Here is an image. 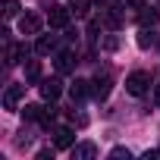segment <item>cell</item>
I'll return each instance as SVG.
<instances>
[{
    "label": "cell",
    "instance_id": "1",
    "mask_svg": "<svg viewBox=\"0 0 160 160\" xmlns=\"http://www.w3.org/2000/svg\"><path fill=\"white\" fill-rule=\"evenodd\" d=\"M148 88H151V75H148V72H132V75L126 78V91L135 94V98L148 94Z\"/></svg>",
    "mask_w": 160,
    "mask_h": 160
},
{
    "label": "cell",
    "instance_id": "2",
    "mask_svg": "<svg viewBox=\"0 0 160 160\" xmlns=\"http://www.w3.org/2000/svg\"><path fill=\"white\" fill-rule=\"evenodd\" d=\"M110 85H113V82H110V72L104 69V72L94 75V82H91V94H94L98 101H104V98L110 94Z\"/></svg>",
    "mask_w": 160,
    "mask_h": 160
},
{
    "label": "cell",
    "instance_id": "3",
    "mask_svg": "<svg viewBox=\"0 0 160 160\" xmlns=\"http://www.w3.org/2000/svg\"><path fill=\"white\" fill-rule=\"evenodd\" d=\"M69 16H72L69 7H50V10H47V22H50L53 28H66V25H69Z\"/></svg>",
    "mask_w": 160,
    "mask_h": 160
},
{
    "label": "cell",
    "instance_id": "4",
    "mask_svg": "<svg viewBox=\"0 0 160 160\" xmlns=\"http://www.w3.org/2000/svg\"><path fill=\"white\" fill-rule=\"evenodd\" d=\"M38 91H41L44 101H57L63 94V85H60V78H44V82L38 85Z\"/></svg>",
    "mask_w": 160,
    "mask_h": 160
},
{
    "label": "cell",
    "instance_id": "5",
    "mask_svg": "<svg viewBox=\"0 0 160 160\" xmlns=\"http://www.w3.org/2000/svg\"><path fill=\"white\" fill-rule=\"evenodd\" d=\"M22 94H25V85H10L7 94H3V107H7V110H19Z\"/></svg>",
    "mask_w": 160,
    "mask_h": 160
},
{
    "label": "cell",
    "instance_id": "6",
    "mask_svg": "<svg viewBox=\"0 0 160 160\" xmlns=\"http://www.w3.org/2000/svg\"><path fill=\"white\" fill-rule=\"evenodd\" d=\"M19 32H22V35H38V32H41V16H38V13H25V16L19 19Z\"/></svg>",
    "mask_w": 160,
    "mask_h": 160
},
{
    "label": "cell",
    "instance_id": "7",
    "mask_svg": "<svg viewBox=\"0 0 160 160\" xmlns=\"http://www.w3.org/2000/svg\"><path fill=\"white\" fill-rule=\"evenodd\" d=\"M75 144V135L69 126H57L53 129V148H72Z\"/></svg>",
    "mask_w": 160,
    "mask_h": 160
},
{
    "label": "cell",
    "instance_id": "8",
    "mask_svg": "<svg viewBox=\"0 0 160 160\" xmlns=\"http://www.w3.org/2000/svg\"><path fill=\"white\" fill-rule=\"evenodd\" d=\"M69 154H72V160H91V157H98V148L91 141H85V144H72Z\"/></svg>",
    "mask_w": 160,
    "mask_h": 160
},
{
    "label": "cell",
    "instance_id": "9",
    "mask_svg": "<svg viewBox=\"0 0 160 160\" xmlns=\"http://www.w3.org/2000/svg\"><path fill=\"white\" fill-rule=\"evenodd\" d=\"M25 53H28L25 44H13V41H7V66H16Z\"/></svg>",
    "mask_w": 160,
    "mask_h": 160
},
{
    "label": "cell",
    "instance_id": "10",
    "mask_svg": "<svg viewBox=\"0 0 160 160\" xmlns=\"http://www.w3.org/2000/svg\"><path fill=\"white\" fill-rule=\"evenodd\" d=\"M88 85H91V82H85V78H75V82L69 85V94H72V101H85V98H88V91H91Z\"/></svg>",
    "mask_w": 160,
    "mask_h": 160
},
{
    "label": "cell",
    "instance_id": "11",
    "mask_svg": "<svg viewBox=\"0 0 160 160\" xmlns=\"http://www.w3.org/2000/svg\"><path fill=\"white\" fill-rule=\"evenodd\" d=\"M35 50L44 57V53H53L57 50V35H41L38 38V44H35Z\"/></svg>",
    "mask_w": 160,
    "mask_h": 160
},
{
    "label": "cell",
    "instance_id": "12",
    "mask_svg": "<svg viewBox=\"0 0 160 160\" xmlns=\"http://www.w3.org/2000/svg\"><path fill=\"white\" fill-rule=\"evenodd\" d=\"M75 69V57L69 50H60L57 53V72H72Z\"/></svg>",
    "mask_w": 160,
    "mask_h": 160
},
{
    "label": "cell",
    "instance_id": "13",
    "mask_svg": "<svg viewBox=\"0 0 160 160\" xmlns=\"http://www.w3.org/2000/svg\"><path fill=\"white\" fill-rule=\"evenodd\" d=\"M25 82H41V63L38 60H25Z\"/></svg>",
    "mask_w": 160,
    "mask_h": 160
},
{
    "label": "cell",
    "instance_id": "14",
    "mask_svg": "<svg viewBox=\"0 0 160 160\" xmlns=\"http://www.w3.org/2000/svg\"><path fill=\"white\" fill-rule=\"evenodd\" d=\"M157 19H160V13H157V10L141 7V13H138V22H141V25H157Z\"/></svg>",
    "mask_w": 160,
    "mask_h": 160
},
{
    "label": "cell",
    "instance_id": "15",
    "mask_svg": "<svg viewBox=\"0 0 160 160\" xmlns=\"http://www.w3.org/2000/svg\"><path fill=\"white\" fill-rule=\"evenodd\" d=\"M72 16H88V0H69Z\"/></svg>",
    "mask_w": 160,
    "mask_h": 160
},
{
    "label": "cell",
    "instance_id": "16",
    "mask_svg": "<svg viewBox=\"0 0 160 160\" xmlns=\"http://www.w3.org/2000/svg\"><path fill=\"white\" fill-rule=\"evenodd\" d=\"M41 113H44V107H38V104H25L22 107V116L25 119H41Z\"/></svg>",
    "mask_w": 160,
    "mask_h": 160
},
{
    "label": "cell",
    "instance_id": "17",
    "mask_svg": "<svg viewBox=\"0 0 160 160\" xmlns=\"http://www.w3.org/2000/svg\"><path fill=\"white\" fill-rule=\"evenodd\" d=\"M13 16H19V3L16 0H3V19H13Z\"/></svg>",
    "mask_w": 160,
    "mask_h": 160
},
{
    "label": "cell",
    "instance_id": "18",
    "mask_svg": "<svg viewBox=\"0 0 160 160\" xmlns=\"http://www.w3.org/2000/svg\"><path fill=\"white\" fill-rule=\"evenodd\" d=\"M110 157H113V160H119V157H126V160H129V157H132V151H129V148H113V151H110Z\"/></svg>",
    "mask_w": 160,
    "mask_h": 160
},
{
    "label": "cell",
    "instance_id": "19",
    "mask_svg": "<svg viewBox=\"0 0 160 160\" xmlns=\"http://www.w3.org/2000/svg\"><path fill=\"white\" fill-rule=\"evenodd\" d=\"M151 41H154L151 32H141V35H138V47H151Z\"/></svg>",
    "mask_w": 160,
    "mask_h": 160
},
{
    "label": "cell",
    "instance_id": "20",
    "mask_svg": "<svg viewBox=\"0 0 160 160\" xmlns=\"http://www.w3.org/2000/svg\"><path fill=\"white\" fill-rule=\"evenodd\" d=\"M157 157H160V151H157V148H154V151H144V160H157Z\"/></svg>",
    "mask_w": 160,
    "mask_h": 160
},
{
    "label": "cell",
    "instance_id": "21",
    "mask_svg": "<svg viewBox=\"0 0 160 160\" xmlns=\"http://www.w3.org/2000/svg\"><path fill=\"white\" fill-rule=\"evenodd\" d=\"M141 3L144 0H126V7H135V10H141Z\"/></svg>",
    "mask_w": 160,
    "mask_h": 160
},
{
    "label": "cell",
    "instance_id": "22",
    "mask_svg": "<svg viewBox=\"0 0 160 160\" xmlns=\"http://www.w3.org/2000/svg\"><path fill=\"white\" fill-rule=\"evenodd\" d=\"M154 101H157V107H160V85L154 88Z\"/></svg>",
    "mask_w": 160,
    "mask_h": 160
}]
</instances>
